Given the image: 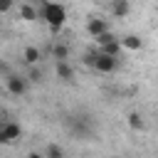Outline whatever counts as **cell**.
I'll use <instances>...</instances> for the list:
<instances>
[{
  "mask_svg": "<svg viewBox=\"0 0 158 158\" xmlns=\"http://www.w3.org/2000/svg\"><path fill=\"white\" fill-rule=\"evenodd\" d=\"M52 54H54V59H69V47L64 42H57L54 49H52Z\"/></svg>",
  "mask_w": 158,
  "mask_h": 158,
  "instance_id": "obj_14",
  "label": "cell"
},
{
  "mask_svg": "<svg viewBox=\"0 0 158 158\" xmlns=\"http://www.w3.org/2000/svg\"><path fill=\"white\" fill-rule=\"evenodd\" d=\"M44 156H47V158H59V156H64V148H62V146H57V143H52V146H47Z\"/></svg>",
  "mask_w": 158,
  "mask_h": 158,
  "instance_id": "obj_16",
  "label": "cell"
},
{
  "mask_svg": "<svg viewBox=\"0 0 158 158\" xmlns=\"http://www.w3.org/2000/svg\"><path fill=\"white\" fill-rule=\"evenodd\" d=\"M40 17L47 22V27L52 32H59L67 22V7L62 2H54V0H47L42 7H40Z\"/></svg>",
  "mask_w": 158,
  "mask_h": 158,
  "instance_id": "obj_1",
  "label": "cell"
},
{
  "mask_svg": "<svg viewBox=\"0 0 158 158\" xmlns=\"http://www.w3.org/2000/svg\"><path fill=\"white\" fill-rule=\"evenodd\" d=\"M27 86H30V79L27 77H20V74H7L5 77V89L12 96H25L27 94Z\"/></svg>",
  "mask_w": 158,
  "mask_h": 158,
  "instance_id": "obj_4",
  "label": "cell"
},
{
  "mask_svg": "<svg viewBox=\"0 0 158 158\" xmlns=\"http://www.w3.org/2000/svg\"><path fill=\"white\" fill-rule=\"evenodd\" d=\"M27 79H30L32 84H40V81L44 79V72H42V69H37V64H32V67H30V72H27Z\"/></svg>",
  "mask_w": 158,
  "mask_h": 158,
  "instance_id": "obj_15",
  "label": "cell"
},
{
  "mask_svg": "<svg viewBox=\"0 0 158 158\" xmlns=\"http://www.w3.org/2000/svg\"><path fill=\"white\" fill-rule=\"evenodd\" d=\"M15 7V0H0V15H7Z\"/></svg>",
  "mask_w": 158,
  "mask_h": 158,
  "instance_id": "obj_17",
  "label": "cell"
},
{
  "mask_svg": "<svg viewBox=\"0 0 158 158\" xmlns=\"http://www.w3.org/2000/svg\"><path fill=\"white\" fill-rule=\"evenodd\" d=\"M91 54H94V62H91V69H94V72H99V74H111V72H116L118 57L106 54V52H101L99 47H96V52H91Z\"/></svg>",
  "mask_w": 158,
  "mask_h": 158,
  "instance_id": "obj_2",
  "label": "cell"
},
{
  "mask_svg": "<svg viewBox=\"0 0 158 158\" xmlns=\"http://www.w3.org/2000/svg\"><path fill=\"white\" fill-rule=\"evenodd\" d=\"M101 52H106V54H114V57H121V49H123V44H121V40H114V42H109V44H104V47H99Z\"/></svg>",
  "mask_w": 158,
  "mask_h": 158,
  "instance_id": "obj_11",
  "label": "cell"
},
{
  "mask_svg": "<svg viewBox=\"0 0 158 158\" xmlns=\"http://www.w3.org/2000/svg\"><path fill=\"white\" fill-rule=\"evenodd\" d=\"M54 74H57V79H59V81H64V84L74 81V69H72V64H69L67 59H57Z\"/></svg>",
  "mask_w": 158,
  "mask_h": 158,
  "instance_id": "obj_5",
  "label": "cell"
},
{
  "mask_svg": "<svg viewBox=\"0 0 158 158\" xmlns=\"http://www.w3.org/2000/svg\"><path fill=\"white\" fill-rule=\"evenodd\" d=\"M22 62H25L27 67L40 64V62H42V52H40L37 47H32V44H30V47H25V49H22Z\"/></svg>",
  "mask_w": 158,
  "mask_h": 158,
  "instance_id": "obj_7",
  "label": "cell"
},
{
  "mask_svg": "<svg viewBox=\"0 0 158 158\" xmlns=\"http://www.w3.org/2000/svg\"><path fill=\"white\" fill-rule=\"evenodd\" d=\"M0 121H5V114H2V111H0Z\"/></svg>",
  "mask_w": 158,
  "mask_h": 158,
  "instance_id": "obj_19",
  "label": "cell"
},
{
  "mask_svg": "<svg viewBox=\"0 0 158 158\" xmlns=\"http://www.w3.org/2000/svg\"><path fill=\"white\" fill-rule=\"evenodd\" d=\"M27 2H30V5H35V7H42L47 0H27Z\"/></svg>",
  "mask_w": 158,
  "mask_h": 158,
  "instance_id": "obj_18",
  "label": "cell"
},
{
  "mask_svg": "<svg viewBox=\"0 0 158 158\" xmlns=\"http://www.w3.org/2000/svg\"><path fill=\"white\" fill-rule=\"evenodd\" d=\"M131 12V2L128 0H111V15L114 17H126Z\"/></svg>",
  "mask_w": 158,
  "mask_h": 158,
  "instance_id": "obj_9",
  "label": "cell"
},
{
  "mask_svg": "<svg viewBox=\"0 0 158 158\" xmlns=\"http://www.w3.org/2000/svg\"><path fill=\"white\" fill-rule=\"evenodd\" d=\"M114 40H118L111 30H106V32H101L99 37H94V42H96V47H104V44H109V42H114Z\"/></svg>",
  "mask_w": 158,
  "mask_h": 158,
  "instance_id": "obj_13",
  "label": "cell"
},
{
  "mask_svg": "<svg viewBox=\"0 0 158 158\" xmlns=\"http://www.w3.org/2000/svg\"><path fill=\"white\" fill-rule=\"evenodd\" d=\"M22 136V128H20V123H15V121H0V146H10V143H15L17 138Z\"/></svg>",
  "mask_w": 158,
  "mask_h": 158,
  "instance_id": "obj_3",
  "label": "cell"
},
{
  "mask_svg": "<svg viewBox=\"0 0 158 158\" xmlns=\"http://www.w3.org/2000/svg\"><path fill=\"white\" fill-rule=\"evenodd\" d=\"M106 30H109V22L101 20V17H91V20L86 22V32H89L91 37H99V35L106 32Z\"/></svg>",
  "mask_w": 158,
  "mask_h": 158,
  "instance_id": "obj_6",
  "label": "cell"
},
{
  "mask_svg": "<svg viewBox=\"0 0 158 158\" xmlns=\"http://www.w3.org/2000/svg\"><path fill=\"white\" fill-rule=\"evenodd\" d=\"M126 123H128V128L141 131V128H143V116H141L138 111H131V114H128V118H126Z\"/></svg>",
  "mask_w": 158,
  "mask_h": 158,
  "instance_id": "obj_12",
  "label": "cell"
},
{
  "mask_svg": "<svg viewBox=\"0 0 158 158\" xmlns=\"http://www.w3.org/2000/svg\"><path fill=\"white\" fill-rule=\"evenodd\" d=\"M121 44H123V49H128V52H138V49L143 47V40H141L138 35H126V37H121Z\"/></svg>",
  "mask_w": 158,
  "mask_h": 158,
  "instance_id": "obj_10",
  "label": "cell"
},
{
  "mask_svg": "<svg viewBox=\"0 0 158 158\" xmlns=\"http://www.w3.org/2000/svg\"><path fill=\"white\" fill-rule=\"evenodd\" d=\"M20 17L25 20V22H35L37 17H40V7H35V5H30L27 0L20 5Z\"/></svg>",
  "mask_w": 158,
  "mask_h": 158,
  "instance_id": "obj_8",
  "label": "cell"
}]
</instances>
